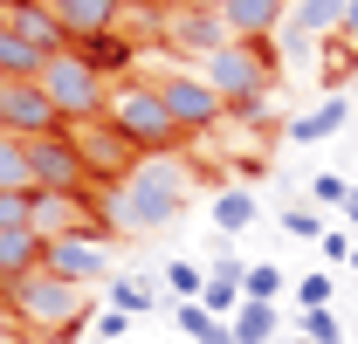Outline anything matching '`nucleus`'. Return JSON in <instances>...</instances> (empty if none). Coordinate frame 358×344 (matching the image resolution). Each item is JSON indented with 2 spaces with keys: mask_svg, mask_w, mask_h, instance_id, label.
<instances>
[{
  "mask_svg": "<svg viewBox=\"0 0 358 344\" xmlns=\"http://www.w3.org/2000/svg\"><path fill=\"white\" fill-rule=\"evenodd\" d=\"M0 28H14L28 48H42V55H69V28L55 21V7L48 0H14L7 14H0Z\"/></svg>",
  "mask_w": 358,
  "mask_h": 344,
  "instance_id": "11",
  "label": "nucleus"
},
{
  "mask_svg": "<svg viewBox=\"0 0 358 344\" xmlns=\"http://www.w3.org/2000/svg\"><path fill=\"white\" fill-rule=\"evenodd\" d=\"M179 48H200V55H214V48H227L234 35L221 28V14L214 7H186V14H173V28H166Z\"/></svg>",
  "mask_w": 358,
  "mask_h": 344,
  "instance_id": "16",
  "label": "nucleus"
},
{
  "mask_svg": "<svg viewBox=\"0 0 358 344\" xmlns=\"http://www.w3.org/2000/svg\"><path fill=\"white\" fill-rule=\"evenodd\" d=\"M303 338L310 344H345V324H338L331 310H303Z\"/></svg>",
  "mask_w": 358,
  "mask_h": 344,
  "instance_id": "28",
  "label": "nucleus"
},
{
  "mask_svg": "<svg viewBox=\"0 0 358 344\" xmlns=\"http://www.w3.org/2000/svg\"><path fill=\"white\" fill-rule=\"evenodd\" d=\"M42 255H48V241L35 234V227H0V289L21 282V275H35Z\"/></svg>",
  "mask_w": 358,
  "mask_h": 344,
  "instance_id": "15",
  "label": "nucleus"
},
{
  "mask_svg": "<svg viewBox=\"0 0 358 344\" xmlns=\"http://www.w3.org/2000/svg\"><path fill=\"white\" fill-rule=\"evenodd\" d=\"M282 227H289V234H303V241H324V220H317L310 207H289V214H282Z\"/></svg>",
  "mask_w": 358,
  "mask_h": 344,
  "instance_id": "32",
  "label": "nucleus"
},
{
  "mask_svg": "<svg viewBox=\"0 0 358 344\" xmlns=\"http://www.w3.org/2000/svg\"><path fill=\"white\" fill-rule=\"evenodd\" d=\"M338 35H345V42L358 48V0H345V21H338Z\"/></svg>",
  "mask_w": 358,
  "mask_h": 344,
  "instance_id": "35",
  "label": "nucleus"
},
{
  "mask_svg": "<svg viewBox=\"0 0 358 344\" xmlns=\"http://www.w3.org/2000/svg\"><path fill=\"white\" fill-rule=\"evenodd\" d=\"M124 7H166V0H124Z\"/></svg>",
  "mask_w": 358,
  "mask_h": 344,
  "instance_id": "37",
  "label": "nucleus"
},
{
  "mask_svg": "<svg viewBox=\"0 0 358 344\" xmlns=\"http://www.w3.org/2000/svg\"><path fill=\"white\" fill-rule=\"evenodd\" d=\"M35 214V193H0V227H28Z\"/></svg>",
  "mask_w": 358,
  "mask_h": 344,
  "instance_id": "30",
  "label": "nucleus"
},
{
  "mask_svg": "<svg viewBox=\"0 0 358 344\" xmlns=\"http://www.w3.org/2000/svg\"><path fill=\"white\" fill-rule=\"evenodd\" d=\"M103 110H110V131H117L124 145H138L145 159H152V152H173L179 138H186V131L173 124V110H166V96H159L152 83H124Z\"/></svg>",
  "mask_w": 358,
  "mask_h": 344,
  "instance_id": "3",
  "label": "nucleus"
},
{
  "mask_svg": "<svg viewBox=\"0 0 358 344\" xmlns=\"http://www.w3.org/2000/svg\"><path fill=\"white\" fill-rule=\"evenodd\" d=\"M28 227H35L42 241H55V234H76V227H83V193H35V214H28Z\"/></svg>",
  "mask_w": 358,
  "mask_h": 344,
  "instance_id": "17",
  "label": "nucleus"
},
{
  "mask_svg": "<svg viewBox=\"0 0 358 344\" xmlns=\"http://www.w3.org/2000/svg\"><path fill=\"white\" fill-rule=\"evenodd\" d=\"M7 310L21 317V324H35V331H76L90 317V289L83 282H62V275H48V268H35V275H21V282H7Z\"/></svg>",
  "mask_w": 358,
  "mask_h": 344,
  "instance_id": "2",
  "label": "nucleus"
},
{
  "mask_svg": "<svg viewBox=\"0 0 358 344\" xmlns=\"http://www.w3.org/2000/svg\"><path fill=\"white\" fill-rule=\"evenodd\" d=\"M331 261H352V234H338V227H324V241H317Z\"/></svg>",
  "mask_w": 358,
  "mask_h": 344,
  "instance_id": "33",
  "label": "nucleus"
},
{
  "mask_svg": "<svg viewBox=\"0 0 358 344\" xmlns=\"http://www.w3.org/2000/svg\"><path fill=\"white\" fill-rule=\"evenodd\" d=\"M173 324H179V331H186V338H193V344H207V338H214V331H221V317H207L200 303H179V310H173Z\"/></svg>",
  "mask_w": 358,
  "mask_h": 344,
  "instance_id": "25",
  "label": "nucleus"
},
{
  "mask_svg": "<svg viewBox=\"0 0 358 344\" xmlns=\"http://www.w3.org/2000/svg\"><path fill=\"white\" fill-rule=\"evenodd\" d=\"M186 200H193V172L179 166L173 152H152V159H138L124 179H110L103 220H110L117 234H166V227L186 214Z\"/></svg>",
  "mask_w": 358,
  "mask_h": 344,
  "instance_id": "1",
  "label": "nucleus"
},
{
  "mask_svg": "<svg viewBox=\"0 0 358 344\" xmlns=\"http://www.w3.org/2000/svg\"><path fill=\"white\" fill-rule=\"evenodd\" d=\"M310 200H317V207H345V200H352V186H345L338 172H317V179H310Z\"/></svg>",
  "mask_w": 358,
  "mask_h": 344,
  "instance_id": "29",
  "label": "nucleus"
},
{
  "mask_svg": "<svg viewBox=\"0 0 358 344\" xmlns=\"http://www.w3.org/2000/svg\"><path fill=\"white\" fill-rule=\"evenodd\" d=\"M345 220H352V227H358V186H352V200H345Z\"/></svg>",
  "mask_w": 358,
  "mask_h": 344,
  "instance_id": "36",
  "label": "nucleus"
},
{
  "mask_svg": "<svg viewBox=\"0 0 358 344\" xmlns=\"http://www.w3.org/2000/svg\"><path fill=\"white\" fill-rule=\"evenodd\" d=\"M48 7H55V21L69 28V42L110 35V28H117V14H124V0H48Z\"/></svg>",
  "mask_w": 358,
  "mask_h": 344,
  "instance_id": "14",
  "label": "nucleus"
},
{
  "mask_svg": "<svg viewBox=\"0 0 358 344\" xmlns=\"http://www.w3.org/2000/svg\"><path fill=\"white\" fill-rule=\"evenodd\" d=\"M28 172H35V193H83L90 186V166H83V152H76L69 131L28 138Z\"/></svg>",
  "mask_w": 358,
  "mask_h": 344,
  "instance_id": "6",
  "label": "nucleus"
},
{
  "mask_svg": "<svg viewBox=\"0 0 358 344\" xmlns=\"http://www.w3.org/2000/svg\"><path fill=\"white\" fill-rule=\"evenodd\" d=\"M214 14H221V28L234 42H262L282 28V14H289V0H214Z\"/></svg>",
  "mask_w": 358,
  "mask_h": 344,
  "instance_id": "12",
  "label": "nucleus"
},
{
  "mask_svg": "<svg viewBox=\"0 0 358 344\" xmlns=\"http://www.w3.org/2000/svg\"><path fill=\"white\" fill-rule=\"evenodd\" d=\"M42 48H28L14 28H0V76H42Z\"/></svg>",
  "mask_w": 358,
  "mask_h": 344,
  "instance_id": "22",
  "label": "nucleus"
},
{
  "mask_svg": "<svg viewBox=\"0 0 358 344\" xmlns=\"http://www.w3.org/2000/svg\"><path fill=\"white\" fill-rule=\"evenodd\" d=\"M152 303H159V289H152L145 275H117V282H110V310H124V317H145Z\"/></svg>",
  "mask_w": 358,
  "mask_h": 344,
  "instance_id": "24",
  "label": "nucleus"
},
{
  "mask_svg": "<svg viewBox=\"0 0 358 344\" xmlns=\"http://www.w3.org/2000/svg\"><path fill=\"white\" fill-rule=\"evenodd\" d=\"M7 7H14V0H0V14H7Z\"/></svg>",
  "mask_w": 358,
  "mask_h": 344,
  "instance_id": "39",
  "label": "nucleus"
},
{
  "mask_svg": "<svg viewBox=\"0 0 358 344\" xmlns=\"http://www.w3.org/2000/svg\"><path fill=\"white\" fill-rule=\"evenodd\" d=\"M241 289H248L255 303H275V296H282V268H268V261H255V268L241 275Z\"/></svg>",
  "mask_w": 358,
  "mask_h": 344,
  "instance_id": "27",
  "label": "nucleus"
},
{
  "mask_svg": "<svg viewBox=\"0 0 358 344\" xmlns=\"http://www.w3.org/2000/svg\"><path fill=\"white\" fill-rule=\"evenodd\" d=\"M207 83L221 89V103H255L268 89V55H262V42H227V48H214L207 55Z\"/></svg>",
  "mask_w": 358,
  "mask_h": 344,
  "instance_id": "5",
  "label": "nucleus"
},
{
  "mask_svg": "<svg viewBox=\"0 0 358 344\" xmlns=\"http://www.w3.org/2000/svg\"><path fill=\"white\" fill-rule=\"evenodd\" d=\"M227 331H234V344H275V303H241L234 317H227Z\"/></svg>",
  "mask_w": 358,
  "mask_h": 344,
  "instance_id": "20",
  "label": "nucleus"
},
{
  "mask_svg": "<svg viewBox=\"0 0 358 344\" xmlns=\"http://www.w3.org/2000/svg\"><path fill=\"white\" fill-rule=\"evenodd\" d=\"M48 275H62V282H103L110 275V248H103V234H90V227H76V234H55L48 241V255H42Z\"/></svg>",
  "mask_w": 358,
  "mask_h": 344,
  "instance_id": "8",
  "label": "nucleus"
},
{
  "mask_svg": "<svg viewBox=\"0 0 358 344\" xmlns=\"http://www.w3.org/2000/svg\"><path fill=\"white\" fill-rule=\"evenodd\" d=\"M248 220H255V193H248V186H227L221 200H214V227H221V234H241Z\"/></svg>",
  "mask_w": 358,
  "mask_h": 344,
  "instance_id": "23",
  "label": "nucleus"
},
{
  "mask_svg": "<svg viewBox=\"0 0 358 344\" xmlns=\"http://www.w3.org/2000/svg\"><path fill=\"white\" fill-rule=\"evenodd\" d=\"M0 344H21V338H14V331H7V324H0Z\"/></svg>",
  "mask_w": 358,
  "mask_h": 344,
  "instance_id": "38",
  "label": "nucleus"
},
{
  "mask_svg": "<svg viewBox=\"0 0 358 344\" xmlns=\"http://www.w3.org/2000/svg\"><path fill=\"white\" fill-rule=\"evenodd\" d=\"M352 268H358V248H352Z\"/></svg>",
  "mask_w": 358,
  "mask_h": 344,
  "instance_id": "41",
  "label": "nucleus"
},
{
  "mask_svg": "<svg viewBox=\"0 0 358 344\" xmlns=\"http://www.w3.org/2000/svg\"><path fill=\"white\" fill-rule=\"evenodd\" d=\"M289 344H310V338H289Z\"/></svg>",
  "mask_w": 358,
  "mask_h": 344,
  "instance_id": "40",
  "label": "nucleus"
},
{
  "mask_svg": "<svg viewBox=\"0 0 358 344\" xmlns=\"http://www.w3.org/2000/svg\"><path fill=\"white\" fill-rule=\"evenodd\" d=\"M345 117H352V103H345V96H324L310 117H296V124H289V145H324L331 131H345Z\"/></svg>",
  "mask_w": 358,
  "mask_h": 344,
  "instance_id": "19",
  "label": "nucleus"
},
{
  "mask_svg": "<svg viewBox=\"0 0 358 344\" xmlns=\"http://www.w3.org/2000/svg\"><path fill=\"white\" fill-rule=\"evenodd\" d=\"M35 83L48 89V103H55L62 117H96V110L110 103V96H103V69H90L83 55H48Z\"/></svg>",
  "mask_w": 358,
  "mask_h": 344,
  "instance_id": "4",
  "label": "nucleus"
},
{
  "mask_svg": "<svg viewBox=\"0 0 358 344\" xmlns=\"http://www.w3.org/2000/svg\"><path fill=\"white\" fill-rule=\"evenodd\" d=\"M0 131L42 138V131H62V110L48 103V89L35 76H0Z\"/></svg>",
  "mask_w": 358,
  "mask_h": 344,
  "instance_id": "7",
  "label": "nucleus"
},
{
  "mask_svg": "<svg viewBox=\"0 0 358 344\" xmlns=\"http://www.w3.org/2000/svg\"><path fill=\"white\" fill-rule=\"evenodd\" d=\"M338 21H345V0H289V14L275 28V48L282 55H303L317 35H338Z\"/></svg>",
  "mask_w": 358,
  "mask_h": 344,
  "instance_id": "10",
  "label": "nucleus"
},
{
  "mask_svg": "<svg viewBox=\"0 0 358 344\" xmlns=\"http://www.w3.org/2000/svg\"><path fill=\"white\" fill-rule=\"evenodd\" d=\"M296 303L303 310H331V275H303L296 282Z\"/></svg>",
  "mask_w": 358,
  "mask_h": 344,
  "instance_id": "31",
  "label": "nucleus"
},
{
  "mask_svg": "<svg viewBox=\"0 0 358 344\" xmlns=\"http://www.w3.org/2000/svg\"><path fill=\"white\" fill-rule=\"evenodd\" d=\"M166 289H173L179 303H200V289H207V275H200L193 261H173V268H166Z\"/></svg>",
  "mask_w": 358,
  "mask_h": 344,
  "instance_id": "26",
  "label": "nucleus"
},
{
  "mask_svg": "<svg viewBox=\"0 0 358 344\" xmlns=\"http://www.w3.org/2000/svg\"><path fill=\"white\" fill-rule=\"evenodd\" d=\"M159 96H166V110H173V124L179 131H207V124H221V89L207 83V76H179V69H166V76H159Z\"/></svg>",
  "mask_w": 358,
  "mask_h": 344,
  "instance_id": "9",
  "label": "nucleus"
},
{
  "mask_svg": "<svg viewBox=\"0 0 358 344\" xmlns=\"http://www.w3.org/2000/svg\"><path fill=\"white\" fill-rule=\"evenodd\" d=\"M69 138H76L83 166H90V172H110V179H124V172L145 159V152H138V145H124L117 131H69Z\"/></svg>",
  "mask_w": 358,
  "mask_h": 344,
  "instance_id": "13",
  "label": "nucleus"
},
{
  "mask_svg": "<svg viewBox=\"0 0 358 344\" xmlns=\"http://www.w3.org/2000/svg\"><path fill=\"white\" fill-rule=\"evenodd\" d=\"M96 331H103V344H110V338H124V331H131V317H124V310H103V317H96Z\"/></svg>",
  "mask_w": 358,
  "mask_h": 344,
  "instance_id": "34",
  "label": "nucleus"
},
{
  "mask_svg": "<svg viewBox=\"0 0 358 344\" xmlns=\"http://www.w3.org/2000/svg\"><path fill=\"white\" fill-rule=\"evenodd\" d=\"M0 193H35V172H28V138L0 131Z\"/></svg>",
  "mask_w": 358,
  "mask_h": 344,
  "instance_id": "21",
  "label": "nucleus"
},
{
  "mask_svg": "<svg viewBox=\"0 0 358 344\" xmlns=\"http://www.w3.org/2000/svg\"><path fill=\"white\" fill-rule=\"evenodd\" d=\"M241 275H248V268H241L234 255H221V268H214V275H207V289H200V310L227 324V317H234V310L248 303V289H241Z\"/></svg>",
  "mask_w": 358,
  "mask_h": 344,
  "instance_id": "18",
  "label": "nucleus"
}]
</instances>
